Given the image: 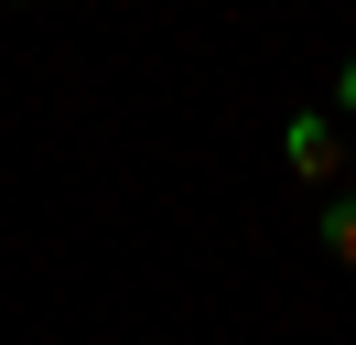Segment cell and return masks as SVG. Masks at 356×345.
Here are the masks:
<instances>
[{"mask_svg":"<svg viewBox=\"0 0 356 345\" xmlns=\"http://www.w3.org/2000/svg\"><path fill=\"white\" fill-rule=\"evenodd\" d=\"M281 151H291V172H302V184H334V172H346V141H334L324 119H291Z\"/></svg>","mask_w":356,"mask_h":345,"instance_id":"1","label":"cell"},{"mask_svg":"<svg viewBox=\"0 0 356 345\" xmlns=\"http://www.w3.org/2000/svg\"><path fill=\"white\" fill-rule=\"evenodd\" d=\"M324 248H334V259H346V270H356V184H346V194H334V205H324Z\"/></svg>","mask_w":356,"mask_h":345,"instance_id":"2","label":"cell"}]
</instances>
